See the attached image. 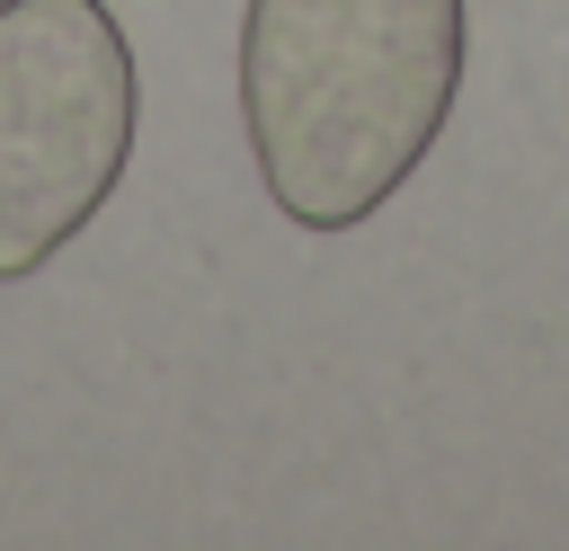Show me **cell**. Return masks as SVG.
<instances>
[{
  "instance_id": "1",
  "label": "cell",
  "mask_w": 569,
  "mask_h": 551,
  "mask_svg": "<svg viewBox=\"0 0 569 551\" xmlns=\"http://www.w3.org/2000/svg\"><path fill=\"white\" fill-rule=\"evenodd\" d=\"M462 62V0H249L240 124L267 204L302 231L373 222L436 151Z\"/></svg>"
},
{
  "instance_id": "2",
  "label": "cell",
  "mask_w": 569,
  "mask_h": 551,
  "mask_svg": "<svg viewBox=\"0 0 569 551\" xmlns=\"http://www.w3.org/2000/svg\"><path fill=\"white\" fill-rule=\"evenodd\" d=\"M133 116V44L107 0H0V284L107 213Z\"/></svg>"
}]
</instances>
